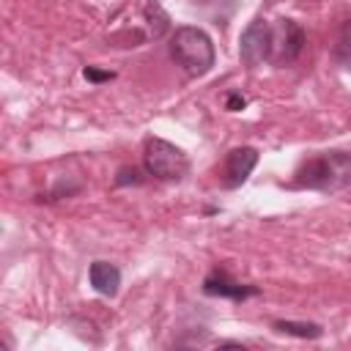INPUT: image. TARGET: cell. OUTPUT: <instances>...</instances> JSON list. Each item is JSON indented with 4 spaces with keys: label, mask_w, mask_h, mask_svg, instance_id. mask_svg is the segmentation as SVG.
<instances>
[{
    "label": "cell",
    "mask_w": 351,
    "mask_h": 351,
    "mask_svg": "<svg viewBox=\"0 0 351 351\" xmlns=\"http://www.w3.org/2000/svg\"><path fill=\"white\" fill-rule=\"evenodd\" d=\"M170 55L189 77H203L214 66V44H211V38L200 27H192V25H184V27H178L173 33Z\"/></svg>",
    "instance_id": "1"
},
{
    "label": "cell",
    "mask_w": 351,
    "mask_h": 351,
    "mask_svg": "<svg viewBox=\"0 0 351 351\" xmlns=\"http://www.w3.org/2000/svg\"><path fill=\"white\" fill-rule=\"evenodd\" d=\"M143 162H145V170L162 181H181L186 173H189V159L186 154L162 140V137H151L145 140V148H143Z\"/></svg>",
    "instance_id": "2"
},
{
    "label": "cell",
    "mask_w": 351,
    "mask_h": 351,
    "mask_svg": "<svg viewBox=\"0 0 351 351\" xmlns=\"http://www.w3.org/2000/svg\"><path fill=\"white\" fill-rule=\"evenodd\" d=\"M348 173V156L343 154H329V156H318L313 162H307L302 170H299V186H315V189H329V186H337L340 178L337 176H346Z\"/></svg>",
    "instance_id": "3"
},
{
    "label": "cell",
    "mask_w": 351,
    "mask_h": 351,
    "mask_svg": "<svg viewBox=\"0 0 351 351\" xmlns=\"http://www.w3.org/2000/svg\"><path fill=\"white\" fill-rule=\"evenodd\" d=\"M239 55L244 66H258L271 55V25L263 19L250 22V27L241 33L239 41Z\"/></svg>",
    "instance_id": "4"
},
{
    "label": "cell",
    "mask_w": 351,
    "mask_h": 351,
    "mask_svg": "<svg viewBox=\"0 0 351 351\" xmlns=\"http://www.w3.org/2000/svg\"><path fill=\"white\" fill-rule=\"evenodd\" d=\"M304 47V30L293 19H277L271 27V60L274 63H288L293 60Z\"/></svg>",
    "instance_id": "5"
},
{
    "label": "cell",
    "mask_w": 351,
    "mask_h": 351,
    "mask_svg": "<svg viewBox=\"0 0 351 351\" xmlns=\"http://www.w3.org/2000/svg\"><path fill=\"white\" fill-rule=\"evenodd\" d=\"M255 165H258V151L255 148H250V145L233 148L228 154V159H225V186L228 189L241 186L250 178V173H252Z\"/></svg>",
    "instance_id": "6"
},
{
    "label": "cell",
    "mask_w": 351,
    "mask_h": 351,
    "mask_svg": "<svg viewBox=\"0 0 351 351\" xmlns=\"http://www.w3.org/2000/svg\"><path fill=\"white\" fill-rule=\"evenodd\" d=\"M203 291H206L208 296H228V299H244V296L258 293L255 285H241V282L230 280L225 271H214V274H208L206 282H203Z\"/></svg>",
    "instance_id": "7"
},
{
    "label": "cell",
    "mask_w": 351,
    "mask_h": 351,
    "mask_svg": "<svg viewBox=\"0 0 351 351\" xmlns=\"http://www.w3.org/2000/svg\"><path fill=\"white\" fill-rule=\"evenodd\" d=\"M88 277H90L93 291H99L101 296H115V293H118L121 271H118L115 263H110V261H93Z\"/></svg>",
    "instance_id": "8"
},
{
    "label": "cell",
    "mask_w": 351,
    "mask_h": 351,
    "mask_svg": "<svg viewBox=\"0 0 351 351\" xmlns=\"http://www.w3.org/2000/svg\"><path fill=\"white\" fill-rule=\"evenodd\" d=\"M274 329L293 335V337H307V340H315L324 335V329L318 324H304V321H274Z\"/></svg>",
    "instance_id": "9"
},
{
    "label": "cell",
    "mask_w": 351,
    "mask_h": 351,
    "mask_svg": "<svg viewBox=\"0 0 351 351\" xmlns=\"http://www.w3.org/2000/svg\"><path fill=\"white\" fill-rule=\"evenodd\" d=\"M143 14H145V19H148V27H151V36L154 38H162L165 36V30L170 27V19H167V14L162 11V5L159 3H145V8H143Z\"/></svg>",
    "instance_id": "10"
},
{
    "label": "cell",
    "mask_w": 351,
    "mask_h": 351,
    "mask_svg": "<svg viewBox=\"0 0 351 351\" xmlns=\"http://www.w3.org/2000/svg\"><path fill=\"white\" fill-rule=\"evenodd\" d=\"M337 58L343 60V66L351 69V19L346 22L343 33H340V44H337Z\"/></svg>",
    "instance_id": "11"
},
{
    "label": "cell",
    "mask_w": 351,
    "mask_h": 351,
    "mask_svg": "<svg viewBox=\"0 0 351 351\" xmlns=\"http://www.w3.org/2000/svg\"><path fill=\"white\" fill-rule=\"evenodd\" d=\"M82 74H85V80H90V82H107V80L115 77L112 71H99V69H93V66H85Z\"/></svg>",
    "instance_id": "12"
},
{
    "label": "cell",
    "mask_w": 351,
    "mask_h": 351,
    "mask_svg": "<svg viewBox=\"0 0 351 351\" xmlns=\"http://www.w3.org/2000/svg\"><path fill=\"white\" fill-rule=\"evenodd\" d=\"M129 181H132V184H140V181H143V178H140V173H137L134 167H132V170H129V167H123V170L118 173V178H115V184H129Z\"/></svg>",
    "instance_id": "13"
},
{
    "label": "cell",
    "mask_w": 351,
    "mask_h": 351,
    "mask_svg": "<svg viewBox=\"0 0 351 351\" xmlns=\"http://www.w3.org/2000/svg\"><path fill=\"white\" fill-rule=\"evenodd\" d=\"M244 104H247V101H244V96H239V93H230V96H228V110H233V112H236V110H241Z\"/></svg>",
    "instance_id": "14"
}]
</instances>
